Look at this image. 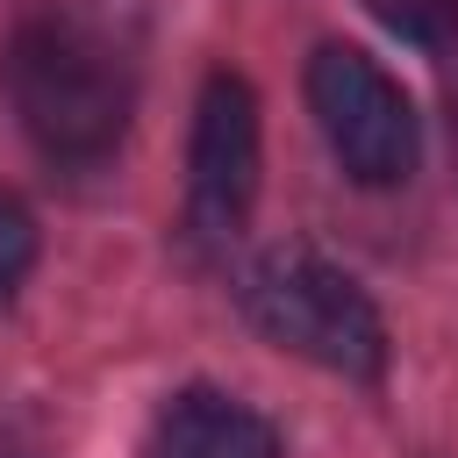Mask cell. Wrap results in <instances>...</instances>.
I'll use <instances>...</instances> for the list:
<instances>
[{
	"label": "cell",
	"instance_id": "3957f363",
	"mask_svg": "<svg viewBox=\"0 0 458 458\" xmlns=\"http://www.w3.org/2000/svg\"><path fill=\"white\" fill-rule=\"evenodd\" d=\"M308 107H315L329 157L358 186H401L415 172V157H422L415 107H408L401 79L379 57H365L358 43H322L308 57Z\"/></svg>",
	"mask_w": 458,
	"mask_h": 458
},
{
	"label": "cell",
	"instance_id": "277c9868",
	"mask_svg": "<svg viewBox=\"0 0 458 458\" xmlns=\"http://www.w3.org/2000/svg\"><path fill=\"white\" fill-rule=\"evenodd\" d=\"M258 200V93L243 72H208L186 150V229L193 243H229Z\"/></svg>",
	"mask_w": 458,
	"mask_h": 458
},
{
	"label": "cell",
	"instance_id": "5b68a950",
	"mask_svg": "<svg viewBox=\"0 0 458 458\" xmlns=\"http://www.w3.org/2000/svg\"><path fill=\"white\" fill-rule=\"evenodd\" d=\"M143 458H279V429L222 386H186L150 415Z\"/></svg>",
	"mask_w": 458,
	"mask_h": 458
},
{
	"label": "cell",
	"instance_id": "52a82bcc",
	"mask_svg": "<svg viewBox=\"0 0 458 458\" xmlns=\"http://www.w3.org/2000/svg\"><path fill=\"white\" fill-rule=\"evenodd\" d=\"M29 265H36V222H29V208L14 193H0V308L14 301V286L29 279Z\"/></svg>",
	"mask_w": 458,
	"mask_h": 458
},
{
	"label": "cell",
	"instance_id": "7a4b0ae2",
	"mask_svg": "<svg viewBox=\"0 0 458 458\" xmlns=\"http://www.w3.org/2000/svg\"><path fill=\"white\" fill-rule=\"evenodd\" d=\"M243 315L265 344H279L322 372H344V379L386 372V322H379L372 293L315 250H265L243 272Z\"/></svg>",
	"mask_w": 458,
	"mask_h": 458
},
{
	"label": "cell",
	"instance_id": "8992f818",
	"mask_svg": "<svg viewBox=\"0 0 458 458\" xmlns=\"http://www.w3.org/2000/svg\"><path fill=\"white\" fill-rule=\"evenodd\" d=\"M394 36H408V43H422V50H437V43H451L458 36V0H365Z\"/></svg>",
	"mask_w": 458,
	"mask_h": 458
},
{
	"label": "cell",
	"instance_id": "6da1fadb",
	"mask_svg": "<svg viewBox=\"0 0 458 458\" xmlns=\"http://www.w3.org/2000/svg\"><path fill=\"white\" fill-rule=\"evenodd\" d=\"M0 86H7V107H14L21 136L50 165L114 157V143L136 114L129 50L72 7H43V14L14 21L7 57H0Z\"/></svg>",
	"mask_w": 458,
	"mask_h": 458
}]
</instances>
